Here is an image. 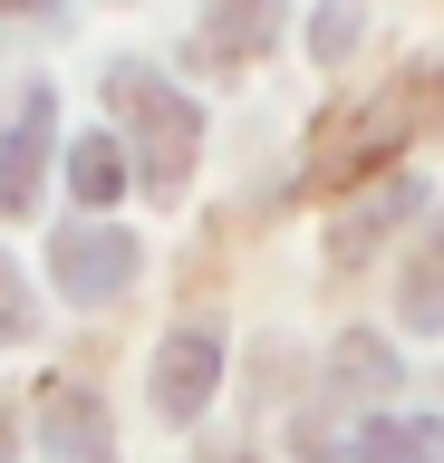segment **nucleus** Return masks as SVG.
Listing matches in <instances>:
<instances>
[{
    "label": "nucleus",
    "instance_id": "1",
    "mask_svg": "<svg viewBox=\"0 0 444 463\" xmlns=\"http://www.w3.org/2000/svg\"><path fill=\"white\" fill-rule=\"evenodd\" d=\"M107 97H117V116L136 126V145H146V184L155 194H175L184 165H194V145H203V116H194V97L165 78H146V68H117L107 78Z\"/></svg>",
    "mask_w": 444,
    "mask_h": 463
},
{
    "label": "nucleus",
    "instance_id": "2",
    "mask_svg": "<svg viewBox=\"0 0 444 463\" xmlns=\"http://www.w3.org/2000/svg\"><path fill=\"white\" fill-rule=\"evenodd\" d=\"M49 280L88 309V299H117L126 280H136V232L117 222H68L59 241H49Z\"/></svg>",
    "mask_w": 444,
    "mask_h": 463
},
{
    "label": "nucleus",
    "instance_id": "3",
    "mask_svg": "<svg viewBox=\"0 0 444 463\" xmlns=\"http://www.w3.org/2000/svg\"><path fill=\"white\" fill-rule=\"evenodd\" d=\"M49 126H59V97H49V87H20V97H10V136H0V213H30L39 203Z\"/></svg>",
    "mask_w": 444,
    "mask_h": 463
},
{
    "label": "nucleus",
    "instance_id": "4",
    "mask_svg": "<svg viewBox=\"0 0 444 463\" xmlns=\"http://www.w3.org/2000/svg\"><path fill=\"white\" fill-rule=\"evenodd\" d=\"M213 376H222V347L203 338V328H175V338L155 347V415H175V425H194L213 396Z\"/></svg>",
    "mask_w": 444,
    "mask_h": 463
},
{
    "label": "nucleus",
    "instance_id": "5",
    "mask_svg": "<svg viewBox=\"0 0 444 463\" xmlns=\"http://www.w3.org/2000/svg\"><path fill=\"white\" fill-rule=\"evenodd\" d=\"M39 434H49V454H59V463H117V454H107V405H97L88 386H49Z\"/></svg>",
    "mask_w": 444,
    "mask_h": 463
},
{
    "label": "nucleus",
    "instance_id": "6",
    "mask_svg": "<svg viewBox=\"0 0 444 463\" xmlns=\"http://www.w3.org/2000/svg\"><path fill=\"white\" fill-rule=\"evenodd\" d=\"M203 39L222 58H261L270 39H280V0H213V10H203Z\"/></svg>",
    "mask_w": 444,
    "mask_h": 463
},
{
    "label": "nucleus",
    "instance_id": "7",
    "mask_svg": "<svg viewBox=\"0 0 444 463\" xmlns=\"http://www.w3.org/2000/svg\"><path fill=\"white\" fill-rule=\"evenodd\" d=\"M328 376H338V396H348V405H367V396H386V386H396V357H386V338H367V328H357V338H338Z\"/></svg>",
    "mask_w": 444,
    "mask_h": 463
},
{
    "label": "nucleus",
    "instance_id": "8",
    "mask_svg": "<svg viewBox=\"0 0 444 463\" xmlns=\"http://www.w3.org/2000/svg\"><path fill=\"white\" fill-rule=\"evenodd\" d=\"M117 155H126L117 136H78V145H68V194H78V203H117L126 194V165H117Z\"/></svg>",
    "mask_w": 444,
    "mask_h": 463
},
{
    "label": "nucleus",
    "instance_id": "9",
    "mask_svg": "<svg viewBox=\"0 0 444 463\" xmlns=\"http://www.w3.org/2000/svg\"><path fill=\"white\" fill-rule=\"evenodd\" d=\"M396 299H406V318H415V328H444V232L406 260V289H396Z\"/></svg>",
    "mask_w": 444,
    "mask_h": 463
},
{
    "label": "nucleus",
    "instance_id": "10",
    "mask_svg": "<svg viewBox=\"0 0 444 463\" xmlns=\"http://www.w3.org/2000/svg\"><path fill=\"white\" fill-rule=\"evenodd\" d=\"M406 213H415V184H386L377 203H357V213H348V232H338V260H357L386 222H406Z\"/></svg>",
    "mask_w": 444,
    "mask_h": 463
},
{
    "label": "nucleus",
    "instance_id": "11",
    "mask_svg": "<svg viewBox=\"0 0 444 463\" xmlns=\"http://www.w3.org/2000/svg\"><path fill=\"white\" fill-rule=\"evenodd\" d=\"M357 454H367V463H435V454H444V434H425V425H377Z\"/></svg>",
    "mask_w": 444,
    "mask_h": 463
},
{
    "label": "nucleus",
    "instance_id": "12",
    "mask_svg": "<svg viewBox=\"0 0 444 463\" xmlns=\"http://www.w3.org/2000/svg\"><path fill=\"white\" fill-rule=\"evenodd\" d=\"M348 39H357V10H328V20L309 29V49H319V58H338V49H348Z\"/></svg>",
    "mask_w": 444,
    "mask_h": 463
},
{
    "label": "nucleus",
    "instance_id": "13",
    "mask_svg": "<svg viewBox=\"0 0 444 463\" xmlns=\"http://www.w3.org/2000/svg\"><path fill=\"white\" fill-rule=\"evenodd\" d=\"M30 328V309H20V280H10V260H0V338H20Z\"/></svg>",
    "mask_w": 444,
    "mask_h": 463
},
{
    "label": "nucleus",
    "instance_id": "14",
    "mask_svg": "<svg viewBox=\"0 0 444 463\" xmlns=\"http://www.w3.org/2000/svg\"><path fill=\"white\" fill-rule=\"evenodd\" d=\"M0 10H10V20H39V10H49V0H0Z\"/></svg>",
    "mask_w": 444,
    "mask_h": 463
},
{
    "label": "nucleus",
    "instance_id": "15",
    "mask_svg": "<svg viewBox=\"0 0 444 463\" xmlns=\"http://www.w3.org/2000/svg\"><path fill=\"white\" fill-rule=\"evenodd\" d=\"M0 463H10V425H0Z\"/></svg>",
    "mask_w": 444,
    "mask_h": 463
}]
</instances>
